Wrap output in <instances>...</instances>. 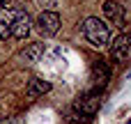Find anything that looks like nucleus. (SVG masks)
I'll return each mask as SVG.
<instances>
[{
    "mask_svg": "<svg viewBox=\"0 0 131 124\" xmlns=\"http://www.w3.org/2000/svg\"><path fill=\"white\" fill-rule=\"evenodd\" d=\"M101 90H94V92H88L83 94L74 106H71V113H69V120L71 122H92L99 106H101V97H99Z\"/></svg>",
    "mask_w": 131,
    "mask_h": 124,
    "instance_id": "obj_1",
    "label": "nucleus"
},
{
    "mask_svg": "<svg viewBox=\"0 0 131 124\" xmlns=\"http://www.w3.org/2000/svg\"><path fill=\"white\" fill-rule=\"evenodd\" d=\"M83 37H85L94 48H104V46H108V41H111V30H108V25H106L99 16H88V18L83 21Z\"/></svg>",
    "mask_w": 131,
    "mask_h": 124,
    "instance_id": "obj_2",
    "label": "nucleus"
},
{
    "mask_svg": "<svg viewBox=\"0 0 131 124\" xmlns=\"http://www.w3.org/2000/svg\"><path fill=\"white\" fill-rule=\"evenodd\" d=\"M60 25H62L60 14L53 12V9H44V12L37 16V30H39L44 37H53V35H58Z\"/></svg>",
    "mask_w": 131,
    "mask_h": 124,
    "instance_id": "obj_3",
    "label": "nucleus"
},
{
    "mask_svg": "<svg viewBox=\"0 0 131 124\" xmlns=\"http://www.w3.org/2000/svg\"><path fill=\"white\" fill-rule=\"evenodd\" d=\"M108 46H111V60L113 62H124L131 55V35L129 32H120Z\"/></svg>",
    "mask_w": 131,
    "mask_h": 124,
    "instance_id": "obj_4",
    "label": "nucleus"
},
{
    "mask_svg": "<svg viewBox=\"0 0 131 124\" xmlns=\"http://www.w3.org/2000/svg\"><path fill=\"white\" fill-rule=\"evenodd\" d=\"M21 14V7H2L0 9V41L12 39L16 16Z\"/></svg>",
    "mask_w": 131,
    "mask_h": 124,
    "instance_id": "obj_5",
    "label": "nucleus"
},
{
    "mask_svg": "<svg viewBox=\"0 0 131 124\" xmlns=\"http://www.w3.org/2000/svg\"><path fill=\"white\" fill-rule=\"evenodd\" d=\"M104 16L108 18L111 25H117V28H124V23H127L124 7H122L117 0H106V2H104Z\"/></svg>",
    "mask_w": 131,
    "mask_h": 124,
    "instance_id": "obj_6",
    "label": "nucleus"
},
{
    "mask_svg": "<svg viewBox=\"0 0 131 124\" xmlns=\"http://www.w3.org/2000/svg\"><path fill=\"white\" fill-rule=\"evenodd\" d=\"M92 78H94V83H97V90H104V87L108 85V81H111V69H108V64H106L104 60H94V62H92Z\"/></svg>",
    "mask_w": 131,
    "mask_h": 124,
    "instance_id": "obj_7",
    "label": "nucleus"
},
{
    "mask_svg": "<svg viewBox=\"0 0 131 124\" xmlns=\"http://www.w3.org/2000/svg\"><path fill=\"white\" fill-rule=\"evenodd\" d=\"M51 92V83L44 81V78H30L28 81V87H25V97L28 99H37L41 94Z\"/></svg>",
    "mask_w": 131,
    "mask_h": 124,
    "instance_id": "obj_8",
    "label": "nucleus"
},
{
    "mask_svg": "<svg viewBox=\"0 0 131 124\" xmlns=\"http://www.w3.org/2000/svg\"><path fill=\"white\" fill-rule=\"evenodd\" d=\"M30 35V16L25 14V9H21V14L16 16V23H14V32H12V39H25Z\"/></svg>",
    "mask_w": 131,
    "mask_h": 124,
    "instance_id": "obj_9",
    "label": "nucleus"
},
{
    "mask_svg": "<svg viewBox=\"0 0 131 124\" xmlns=\"http://www.w3.org/2000/svg\"><path fill=\"white\" fill-rule=\"evenodd\" d=\"M44 55V44H39V41H35V44H28L21 53H18V58L25 62V64H35V62H39V58Z\"/></svg>",
    "mask_w": 131,
    "mask_h": 124,
    "instance_id": "obj_10",
    "label": "nucleus"
},
{
    "mask_svg": "<svg viewBox=\"0 0 131 124\" xmlns=\"http://www.w3.org/2000/svg\"><path fill=\"white\" fill-rule=\"evenodd\" d=\"M9 2H12V0H0V9H2V7H9Z\"/></svg>",
    "mask_w": 131,
    "mask_h": 124,
    "instance_id": "obj_11",
    "label": "nucleus"
},
{
    "mask_svg": "<svg viewBox=\"0 0 131 124\" xmlns=\"http://www.w3.org/2000/svg\"><path fill=\"white\" fill-rule=\"evenodd\" d=\"M0 124H14V122H12V120H7V117H5V120H0Z\"/></svg>",
    "mask_w": 131,
    "mask_h": 124,
    "instance_id": "obj_12",
    "label": "nucleus"
},
{
    "mask_svg": "<svg viewBox=\"0 0 131 124\" xmlns=\"http://www.w3.org/2000/svg\"><path fill=\"white\" fill-rule=\"evenodd\" d=\"M127 124H131V120H129V122H127Z\"/></svg>",
    "mask_w": 131,
    "mask_h": 124,
    "instance_id": "obj_13",
    "label": "nucleus"
}]
</instances>
